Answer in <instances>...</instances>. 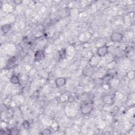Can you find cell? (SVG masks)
Wrapping results in <instances>:
<instances>
[{"instance_id": "30bf717a", "label": "cell", "mask_w": 135, "mask_h": 135, "mask_svg": "<svg viewBox=\"0 0 135 135\" xmlns=\"http://www.w3.org/2000/svg\"><path fill=\"white\" fill-rule=\"evenodd\" d=\"M59 56H60V58L62 59V60H64V59L66 58V57H67L66 50L65 49H61L59 52Z\"/></svg>"}, {"instance_id": "8992f818", "label": "cell", "mask_w": 135, "mask_h": 135, "mask_svg": "<svg viewBox=\"0 0 135 135\" xmlns=\"http://www.w3.org/2000/svg\"><path fill=\"white\" fill-rule=\"evenodd\" d=\"M67 83V79L65 77H59L55 80V84L58 88H61L64 87Z\"/></svg>"}, {"instance_id": "4fadbf2b", "label": "cell", "mask_w": 135, "mask_h": 135, "mask_svg": "<svg viewBox=\"0 0 135 135\" xmlns=\"http://www.w3.org/2000/svg\"><path fill=\"white\" fill-rule=\"evenodd\" d=\"M10 135H18L19 132L15 128H12L10 130Z\"/></svg>"}, {"instance_id": "277c9868", "label": "cell", "mask_w": 135, "mask_h": 135, "mask_svg": "<svg viewBox=\"0 0 135 135\" xmlns=\"http://www.w3.org/2000/svg\"><path fill=\"white\" fill-rule=\"evenodd\" d=\"M45 57V52L42 50H39L34 54V59L35 62H40L42 61Z\"/></svg>"}, {"instance_id": "6da1fadb", "label": "cell", "mask_w": 135, "mask_h": 135, "mask_svg": "<svg viewBox=\"0 0 135 135\" xmlns=\"http://www.w3.org/2000/svg\"><path fill=\"white\" fill-rule=\"evenodd\" d=\"M93 106L92 102H84L80 106V112L83 115H89L92 112Z\"/></svg>"}, {"instance_id": "9c48e42d", "label": "cell", "mask_w": 135, "mask_h": 135, "mask_svg": "<svg viewBox=\"0 0 135 135\" xmlns=\"http://www.w3.org/2000/svg\"><path fill=\"white\" fill-rule=\"evenodd\" d=\"M11 25L9 24H5L2 26L1 30L4 34H6L10 31V30H11Z\"/></svg>"}, {"instance_id": "3957f363", "label": "cell", "mask_w": 135, "mask_h": 135, "mask_svg": "<svg viewBox=\"0 0 135 135\" xmlns=\"http://www.w3.org/2000/svg\"><path fill=\"white\" fill-rule=\"evenodd\" d=\"M109 51V46L107 45H105L101 46L99 47L97 50V56L102 58L104 57L108 54Z\"/></svg>"}, {"instance_id": "52a82bcc", "label": "cell", "mask_w": 135, "mask_h": 135, "mask_svg": "<svg viewBox=\"0 0 135 135\" xmlns=\"http://www.w3.org/2000/svg\"><path fill=\"white\" fill-rule=\"evenodd\" d=\"M10 81L12 84L17 85L19 84L20 82V78L18 75L13 74L12 75V77L10 78Z\"/></svg>"}, {"instance_id": "5bb4252c", "label": "cell", "mask_w": 135, "mask_h": 135, "mask_svg": "<svg viewBox=\"0 0 135 135\" xmlns=\"http://www.w3.org/2000/svg\"><path fill=\"white\" fill-rule=\"evenodd\" d=\"M15 4H21L22 3V1H20V0H15L13 2Z\"/></svg>"}, {"instance_id": "7c38bea8", "label": "cell", "mask_w": 135, "mask_h": 135, "mask_svg": "<svg viewBox=\"0 0 135 135\" xmlns=\"http://www.w3.org/2000/svg\"><path fill=\"white\" fill-rule=\"evenodd\" d=\"M41 134L43 135H49L51 134V131L49 129H45L42 131Z\"/></svg>"}, {"instance_id": "5b68a950", "label": "cell", "mask_w": 135, "mask_h": 135, "mask_svg": "<svg viewBox=\"0 0 135 135\" xmlns=\"http://www.w3.org/2000/svg\"><path fill=\"white\" fill-rule=\"evenodd\" d=\"M102 101L105 105H112L114 103V99L112 95L106 94L103 96Z\"/></svg>"}, {"instance_id": "8fae6325", "label": "cell", "mask_w": 135, "mask_h": 135, "mask_svg": "<svg viewBox=\"0 0 135 135\" xmlns=\"http://www.w3.org/2000/svg\"><path fill=\"white\" fill-rule=\"evenodd\" d=\"M22 126L23 128L25 130H29L30 128V124L27 120H24L23 121L22 123Z\"/></svg>"}, {"instance_id": "7a4b0ae2", "label": "cell", "mask_w": 135, "mask_h": 135, "mask_svg": "<svg viewBox=\"0 0 135 135\" xmlns=\"http://www.w3.org/2000/svg\"><path fill=\"white\" fill-rule=\"evenodd\" d=\"M124 35L119 32H113L110 35V40L114 43H119L122 41Z\"/></svg>"}, {"instance_id": "ba28073f", "label": "cell", "mask_w": 135, "mask_h": 135, "mask_svg": "<svg viewBox=\"0 0 135 135\" xmlns=\"http://www.w3.org/2000/svg\"><path fill=\"white\" fill-rule=\"evenodd\" d=\"M98 62H99V61L98 60V59L97 58V57L93 56L90 59V60L89 61V63H90L89 65L91 67L93 68L94 67H96L98 64Z\"/></svg>"}]
</instances>
